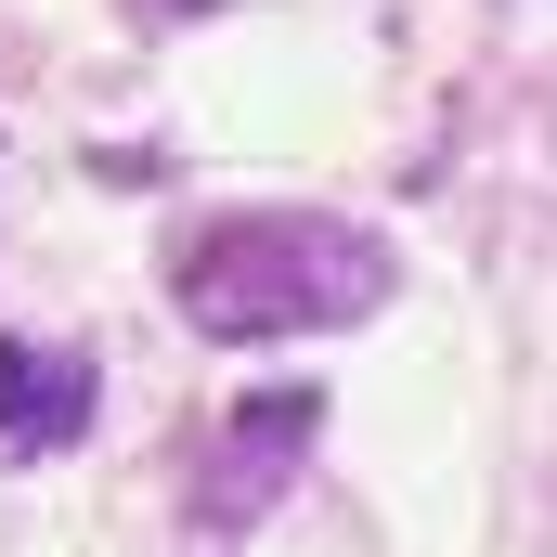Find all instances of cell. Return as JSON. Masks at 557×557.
Listing matches in <instances>:
<instances>
[{
    "label": "cell",
    "mask_w": 557,
    "mask_h": 557,
    "mask_svg": "<svg viewBox=\"0 0 557 557\" xmlns=\"http://www.w3.org/2000/svg\"><path fill=\"white\" fill-rule=\"evenodd\" d=\"M182 324L195 337H311V324H363L389 311V234L337 221V208H221L182 247Z\"/></svg>",
    "instance_id": "obj_1"
},
{
    "label": "cell",
    "mask_w": 557,
    "mask_h": 557,
    "mask_svg": "<svg viewBox=\"0 0 557 557\" xmlns=\"http://www.w3.org/2000/svg\"><path fill=\"white\" fill-rule=\"evenodd\" d=\"M311 428H324L311 389H247V403H234V441H221V467H208V506H221V519H247L285 467L311 454Z\"/></svg>",
    "instance_id": "obj_2"
},
{
    "label": "cell",
    "mask_w": 557,
    "mask_h": 557,
    "mask_svg": "<svg viewBox=\"0 0 557 557\" xmlns=\"http://www.w3.org/2000/svg\"><path fill=\"white\" fill-rule=\"evenodd\" d=\"M91 428V363L78 350H39V337H0V441L13 454H52Z\"/></svg>",
    "instance_id": "obj_3"
},
{
    "label": "cell",
    "mask_w": 557,
    "mask_h": 557,
    "mask_svg": "<svg viewBox=\"0 0 557 557\" xmlns=\"http://www.w3.org/2000/svg\"><path fill=\"white\" fill-rule=\"evenodd\" d=\"M131 13L143 26H182V13H208V0H131Z\"/></svg>",
    "instance_id": "obj_4"
}]
</instances>
